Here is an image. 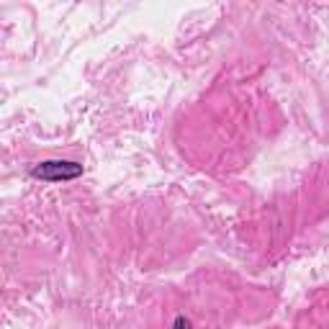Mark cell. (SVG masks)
I'll list each match as a JSON object with an SVG mask.
<instances>
[{
    "instance_id": "6da1fadb",
    "label": "cell",
    "mask_w": 329,
    "mask_h": 329,
    "mask_svg": "<svg viewBox=\"0 0 329 329\" xmlns=\"http://www.w3.org/2000/svg\"><path fill=\"white\" fill-rule=\"evenodd\" d=\"M34 178H41L47 183H62V180H75L82 175V165L70 162V160H47V162H39L31 170Z\"/></svg>"
},
{
    "instance_id": "7a4b0ae2",
    "label": "cell",
    "mask_w": 329,
    "mask_h": 329,
    "mask_svg": "<svg viewBox=\"0 0 329 329\" xmlns=\"http://www.w3.org/2000/svg\"><path fill=\"white\" fill-rule=\"evenodd\" d=\"M175 329H190V321H188V319H183V316H180V319H178V321H175Z\"/></svg>"
}]
</instances>
